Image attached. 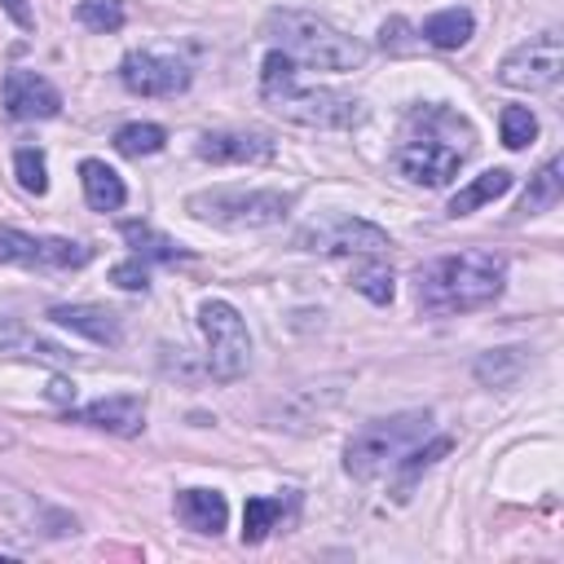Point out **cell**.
Here are the masks:
<instances>
[{"instance_id": "6da1fadb", "label": "cell", "mask_w": 564, "mask_h": 564, "mask_svg": "<svg viewBox=\"0 0 564 564\" xmlns=\"http://www.w3.org/2000/svg\"><path fill=\"white\" fill-rule=\"evenodd\" d=\"M507 286V260L498 251H454L436 256L414 273V295L419 308L432 317H454V313H476L494 304Z\"/></svg>"}, {"instance_id": "7a4b0ae2", "label": "cell", "mask_w": 564, "mask_h": 564, "mask_svg": "<svg viewBox=\"0 0 564 564\" xmlns=\"http://www.w3.org/2000/svg\"><path fill=\"white\" fill-rule=\"evenodd\" d=\"M260 97L282 119L304 123V128L339 132V128H357L366 119V106L357 97L335 93V88H317V84H300V70L282 48H269L260 62Z\"/></svg>"}, {"instance_id": "3957f363", "label": "cell", "mask_w": 564, "mask_h": 564, "mask_svg": "<svg viewBox=\"0 0 564 564\" xmlns=\"http://www.w3.org/2000/svg\"><path fill=\"white\" fill-rule=\"evenodd\" d=\"M264 35L291 57V62H308L317 70H357L366 66L370 48L352 35H344L339 26H330L317 13L304 9H273L264 18Z\"/></svg>"}, {"instance_id": "277c9868", "label": "cell", "mask_w": 564, "mask_h": 564, "mask_svg": "<svg viewBox=\"0 0 564 564\" xmlns=\"http://www.w3.org/2000/svg\"><path fill=\"white\" fill-rule=\"evenodd\" d=\"M432 427V410H397L388 419H370L366 427L352 432L344 445V471L352 480H375L383 476L410 445H419Z\"/></svg>"}, {"instance_id": "5b68a950", "label": "cell", "mask_w": 564, "mask_h": 564, "mask_svg": "<svg viewBox=\"0 0 564 564\" xmlns=\"http://www.w3.org/2000/svg\"><path fill=\"white\" fill-rule=\"evenodd\" d=\"M189 216L203 225H220V229H264L291 216L295 194L286 189H260V185H216V189H198L185 198Z\"/></svg>"}, {"instance_id": "8992f818", "label": "cell", "mask_w": 564, "mask_h": 564, "mask_svg": "<svg viewBox=\"0 0 564 564\" xmlns=\"http://www.w3.org/2000/svg\"><path fill=\"white\" fill-rule=\"evenodd\" d=\"M198 330L207 339V370L220 383H234L251 370V330L229 300L198 304Z\"/></svg>"}, {"instance_id": "52a82bcc", "label": "cell", "mask_w": 564, "mask_h": 564, "mask_svg": "<svg viewBox=\"0 0 564 564\" xmlns=\"http://www.w3.org/2000/svg\"><path fill=\"white\" fill-rule=\"evenodd\" d=\"M564 75V44H560V31H542V35H529L524 44H516L502 62H498V79L507 88H520V93H546L555 88Z\"/></svg>"}, {"instance_id": "ba28073f", "label": "cell", "mask_w": 564, "mask_h": 564, "mask_svg": "<svg viewBox=\"0 0 564 564\" xmlns=\"http://www.w3.org/2000/svg\"><path fill=\"white\" fill-rule=\"evenodd\" d=\"M300 247L304 251H322V256H383L392 247L388 229L361 220V216H326L308 229H300Z\"/></svg>"}, {"instance_id": "9c48e42d", "label": "cell", "mask_w": 564, "mask_h": 564, "mask_svg": "<svg viewBox=\"0 0 564 564\" xmlns=\"http://www.w3.org/2000/svg\"><path fill=\"white\" fill-rule=\"evenodd\" d=\"M467 150H471V145H449V141H441V137H410V141L397 145L392 163H397V172H401L405 181L436 189V185H449V181L458 176Z\"/></svg>"}, {"instance_id": "30bf717a", "label": "cell", "mask_w": 564, "mask_h": 564, "mask_svg": "<svg viewBox=\"0 0 564 564\" xmlns=\"http://www.w3.org/2000/svg\"><path fill=\"white\" fill-rule=\"evenodd\" d=\"M93 260V247L70 242V238H35L22 229H0V264H22V269H84Z\"/></svg>"}, {"instance_id": "8fae6325", "label": "cell", "mask_w": 564, "mask_h": 564, "mask_svg": "<svg viewBox=\"0 0 564 564\" xmlns=\"http://www.w3.org/2000/svg\"><path fill=\"white\" fill-rule=\"evenodd\" d=\"M119 84L137 97H176L189 88V66L172 53H128L119 62Z\"/></svg>"}, {"instance_id": "7c38bea8", "label": "cell", "mask_w": 564, "mask_h": 564, "mask_svg": "<svg viewBox=\"0 0 564 564\" xmlns=\"http://www.w3.org/2000/svg\"><path fill=\"white\" fill-rule=\"evenodd\" d=\"M0 101H4V115L26 123V119H53L62 110V93L53 79L35 75V70H9L4 75V88H0Z\"/></svg>"}, {"instance_id": "4fadbf2b", "label": "cell", "mask_w": 564, "mask_h": 564, "mask_svg": "<svg viewBox=\"0 0 564 564\" xmlns=\"http://www.w3.org/2000/svg\"><path fill=\"white\" fill-rule=\"evenodd\" d=\"M194 154L203 163H220V167H234V163H269L273 159V141L264 132L220 128V132H203L194 141Z\"/></svg>"}, {"instance_id": "5bb4252c", "label": "cell", "mask_w": 564, "mask_h": 564, "mask_svg": "<svg viewBox=\"0 0 564 564\" xmlns=\"http://www.w3.org/2000/svg\"><path fill=\"white\" fill-rule=\"evenodd\" d=\"M70 419L75 423H88V427H101V432H115V436H137L145 427V401L132 397V392L97 397L84 410H70Z\"/></svg>"}, {"instance_id": "9a60e30c", "label": "cell", "mask_w": 564, "mask_h": 564, "mask_svg": "<svg viewBox=\"0 0 564 564\" xmlns=\"http://www.w3.org/2000/svg\"><path fill=\"white\" fill-rule=\"evenodd\" d=\"M48 317L93 344H119L123 339V326H119V313L101 308V304H53Z\"/></svg>"}, {"instance_id": "2e32d148", "label": "cell", "mask_w": 564, "mask_h": 564, "mask_svg": "<svg viewBox=\"0 0 564 564\" xmlns=\"http://www.w3.org/2000/svg\"><path fill=\"white\" fill-rule=\"evenodd\" d=\"M176 516L185 520V529L216 538L225 529V520H229V502L216 489H181L176 494Z\"/></svg>"}, {"instance_id": "e0dca14e", "label": "cell", "mask_w": 564, "mask_h": 564, "mask_svg": "<svg viewBox=\"0 0 564 564\" xmlns=\"http://www.w3.org/2000/svg\"><path fill=\"white\" fill-rule=\"evenodd\" d=\"M79 185H84V198H88L93 212H119L128 203L123 176L110 163H101V159H84L79 163Z\"/></svg>"}, {"instance_id": "ac0fdd59", "label": "cell", "mask_w": 564, "mask_h": 564, "mask_svg": "<svg viewBox=\"0 0 564 564\" xmlns=\"http://www.w3.org/2000/svg\"><path fill=\"white\" fill-rule=\"evenodd\" d=\"M300 502V494L295 489H286V498H269V494H256V498H247V507H242V542L247 546H256V542H264L278 524H282V516L291 511Z\"/></svg>"}, {"instance_id": "d6986e66", "label": "cell", "mask_w": 564, "mask_h": 564, "mask_svg": "<svg viewBox=\"0 0 564 564\" xmlns=\"http://www.w3.org/2000/svg\"><path fill=\"white\" fill-rule=\"evenodd\" d=\"M560 194H564V159L560 154H551L533 176H529V189L520 194V216H542V212H551L555 203H560Z\"/></svg>"}, {"instance_id": "ffe728a7", "label": "cell", "mask_w": 564, "mask_h": 564, "mask_svg": "<svg viewBox=\"0 0 564 564\" xmlns=\"http://www.w3.org/2000/svg\"><path fill=\"white\" fill-rule=\"evenodd\" d=\"M471 31H476V18L467 13V9H441V13H432V18H423V26H419V40L423 44H432V48H463L467 40H471Z\"/></svg>"}, {"instance_id": "44dd1931", "label": "cell", "mask_w": 564, "mask_h": 564, "mask_svg": "<svg viewBox=\"0 0 564 564\" xmlns=\"http://www.w3.org/2000/svg\"><path fill=\"white\" fill-rule=\"evenodd\" d=\"M119 238L132 247L137 260H185V256H189L176 238H167L163 229H154V225H145V220H123V225H119Z\"/></svg>"}, {"instance_id": "7402d4cb", "label": "cell", "mask_w": 564, "mask_h": 564, "mask_svg": "<svg viewBox=\"0 0 564 564\" xmlns=\"http://www.w3.org/2000/svg\"><path fill=\"white\" fill-rule=\"evenodd\" d=\"M511 181H516V176H511L507 167H489V172H480L471 185H463V189L449 198V216L458 220V216H467V212H476V207L502 198V194L511 189Z\"/></svg>"}, {"instance_id": "603a6c76", "label": "cell", "mask_w": 564, "mask_h": 564, "mask_svg": "<svg viewBox=\"0 0 564 564\" xmlns=\"http://www.w3.org/2000/svg\"><path fill=\"white\" fill-rule=\"evenodd\" d=\"M449 449H454V441H449V436H427L423 445H410V449L392 463V467H401V485H397V494H392V498H397V502H405V498H410L414 476H423V471H427L436 458H445Z\"/></svg>"}, {"instance_id": "cb8c5ba5", "label": "cell", "mask_w": 564, "mask_h": 564, "mask_svg": "<svg viewBox=\"0 0 564 564\" xmlns=\"http://www.w3.org/2000/svg\"><path fill=\"white\" fill-rule=\"evenodd\" d=\"M524 366H529V357H524V348H498V352H485V357H476V379L485 383V388H511L520 375H524Z\"/></svg>"}, {"instance_id": "d4e9b609", "label": "cell", "mask_w": 564, "mask_h": 564, "mask_svg": "<svg viewBox=\"0 0 564 564\" xmlns=\"http://www.w3.org/2000/svg\"><path fill=\"white\" fill-rule=\"evenodd\" d=\"M167 145V132L159 123H123L115 132V150L123 159H145V154H159Z\"/></svg>"}, {"instance_id": "484cf974", "label": "cell", "mask_w": 564, "mask_h": 564, "mask_svg": "<svg viewBox=\"0 0 564 564\" xmlns=\"http://www.w3.org/2000/svg\"><path fill=\"white\" fill-rule=\"evenodd\" d=\"M0 352H31V357L66 361V352H62L57 344H48V339H35V335H26V326H22V322H13V317H4V313H0Z\"/></svg>"}, {"instance_id": "4316f807", "label": "cell", "mask_w": 564, "mask_h": 564, "mask_svg": "<svg viewBox=\"0 0 564 564\" xmlns=\"http://www.w3.org/2000/svg\"><path fill=\"white\" fill-rule=\"evenodd\" d=\"M498 128H502V145L507 150H524L538 137V115L529 106H502Z\"/></svg>"}, {"instance_id": "83f0119b", "label": "cell", "mask_w": 564, "mask_h": 564, "mask_svg": "<svg viewBox=\"0 0 564 564\" xmlns=\"http://www.w3.org/2000/svg\"><path fill=\"white\" fill-rule=\"evenodd\" d=\"M75 18H79L88 31L110 35V31H119V26L128 22V9H123V0H79Z\"/></svg>"}, {"instance_id": "f1b7e54d", "label": "cell", "mask_w": 564, "mask_h": 564, "mask_svg": "<svg viewBox=\"0 0 564 564\" xmlns=\"http://www.w3.org/2000/svg\"><path fill=\"white\" fill-rule=\"evenodd\" d=\"M13 172H18V185H22L26 194H44V189H48V163H44V150L22 145V150L13 154Z\"/></svg>"}, {"instance_id": "f546056e", "label": "cell", "mask_w": 564, "mask_h": 564, "mask_svg": "<svg viewBox=\"0 0 564 564\" xmlns=\"http://www.w3.org/2000/svg\"><path fill=\"white\" fill-rule=\"evenodd\" d=\"M392 282H397V278H392V269H388V264H375V256H370V264H361V269H357V278H352V286H357L370 304H388V300H392V291H397Z\"/></svg>"}, {"instance_id": "4dcf8cb0", "label": "cell", "mask_w": 564, "mask_h": 564, "mask_svg": "<svg viewBox=\"0 0 564 564\" xmlns=\"http://www.w3.org/2000/svg\"><path fill=\"white\" fill-rule=\"evenodd\" d=\"M110 282H115V286H123V291H145V286H150V278H145V264H141V260H119V264L110 269Z\"/></svg>"}, {"instance_id": "1f68e13d", "label": "cell", "mask_w": 564, "mask_h": 564, "mask_svg": "<svg viewBox=\"0 0 564 564\" xmlns=\"http://www.w3.org/2000/svg\"><path fill=\"white\" fill-rule=\"evenodd\" d=\"M0 9L9 13V22H13V26H22V31H31V26H35L31 0H0Z\"/></svg>"}, {"instance_id": "d6a6232c", "label": "cell", "mask_w": 564, "mask_h": 564, "mask_svg": "<svg viewBox=\"0 0 564 564\" xmlns=\"http://www.w3.org/2000/svg\"><path fill=\"white\" fill-rule=\"evenodd\" d=\"M48 397H53L57 405H70V401H75V383H66V379H48Z\"/></svg>"}]
</instances>
